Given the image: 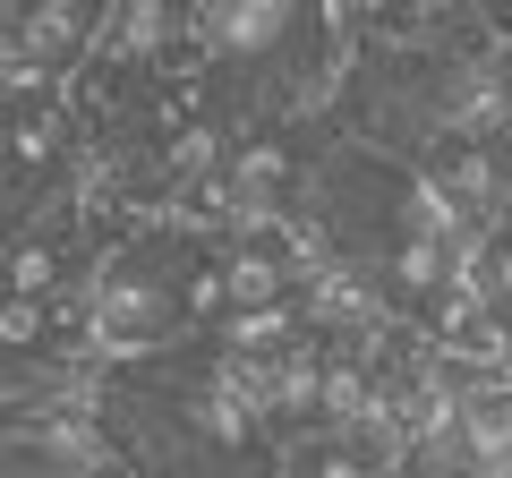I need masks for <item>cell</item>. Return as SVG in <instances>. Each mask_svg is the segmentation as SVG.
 Returning <instances> with one entry per match:
<instances>
[{
	"label": "cell",
	"instance_id": "cell-2",
	"mask_svg": "<svg viewBox=\"0 0 512 478\" xmlns=\"http://www.w3.org/2000/svg\"><path fill=\"white\" fill-rule=\"evenodd\" d=\"M453 453L470 470H512V368L453 376Z\"/></svg>",
	"mask_w": 512,
	"mask_h": 478
},
{
	"label": "cell",
	"instance_id": "cell-1",
	"mask_svg": "<svg viewBox=\"0 0 512 478\" xmlns=\"http://www.w3.org/2000/svg\"><path fill=\"white\" fill-rule=\"evenodd\" d=\"M94 26H103V0H9V52L43 86H60L94 52Z\"/></svg>",
	"mask_w": 512,
	"mask_h": 478
},
{
	"label": "cell",
	"instance_id": "cell-3",
	"mask_svg": "<svg viewBox=\"0 0 512 478\" xmlns=\"http://www.w3.org/2000/svg\"><path fill=\"white\" fill-rule=\"evenodd\" d=\"M291 333H308V325H299V308H291V299H265V308H231L214 325V342L239 350V359H265V350H282Z\"/></svg>",
	"mask_w": 512,
	"mask_h": 478
}]
</instances>
